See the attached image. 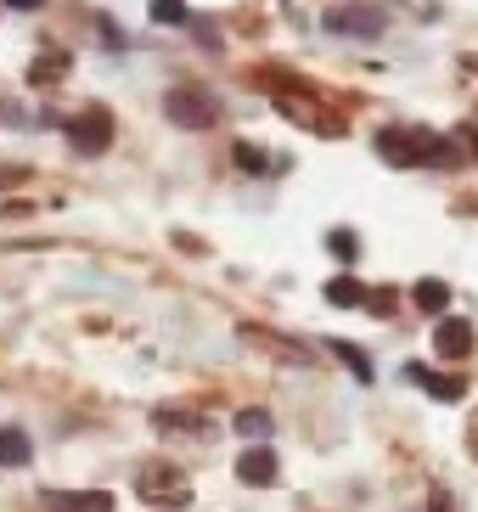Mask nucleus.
Listing matches in <instances>:
<instances>
[{"label":"nucleus","mask_w":478,"mask_h":512,"mask_svg":"<svg viewBox=\"0 0 478 512\" xmlns=\"http://www.w3.org/2000/svg\"><path fill=\"white\" fill-rule=\"evenodd\" d=\"M377 152H383V164H394V169L456 164V152H450V141H445V136H428V130H405V124H389V130H377Z\"/></svg>","instance_id":"obj_1"},{"label":"nucleus","mask_w":478,"mask_h":512,"mask_svg":"<svg viewBox=\"0 0 478 512\" xmlns=\"http://www.w3.org/2000/svg\"><path fill=\"white\" fill-rule=\"evenodd\" d=\"M135 490H141V501H152V507H186V501H192L186 473L169 467V462H147L135 473Z\"/></svg>","instance_id":"obj_2"},{"label":"nucleus","mask_w":478,"mask_h":512,"mask_svg":"<svg viewBox=\"0 0 478 512\" xmlns=\"http://www.w3.org/2000/svg\"><path fill=\"white\" fill-rule=\"evenodd\" d=\"M68 147L85 152V158L107 152L113 147V113H107V107H85V113H74V119H68Z\"/></svg>","instance_id":"obj_3"},{"label":"nucleus","mask_w":478,"mask_h":512,"mask_svg":"<svg viewBox=\"0 0 478 512\" xmlns=\"http://www.w3.org/2000/svg\"><path fill=\"white\" fill-rule=\"evenodd\" d=\"M164 113L180 124V130H209L214 124V102L203 91H192V85H175V91L164 96Z\"/></svg>","instance_id":"obj_4"},{"label":"nucleus","mask_w":478,"mask_h":512,"mask_svg":"<svg viewBox=\"0 0 478 512\" xmlns=\"http://www.w3.org/2000/svg\"><path fill=\"white\" fill-rule=\"evenodd\" d=\"M327 29L332 34H366V40H377V34H383V12H377V6H344V12H327Z\"/></svg>","instance_id":"obj_5"},{"label":"nucleus","mask_w":478,"mask_h":512,"mask_svg":"<svg viewBox=\"0 0 478 512\" xmlns=\"http://www.w3.org/2000/svg\"><path fill=\"white\" fill-rule=\"evenodd\" d=\"M276 473H282V462H276V451L270 445H254V451L237 456V479L254 484V490H265V484H276Z\"/></svg>","instance_id":"obj_6"},{"label":"nucleus","mask_w":478,"mask_h":512,"mask_svg":"<svg viewBox=\"0 0 478 512\" xmlns=\"http://www.w3.org/2000/svg\"><path fill=\"white\" fill-rule=\"evenodd\" d=\"M282 113L293 124H304V130H321V136H338L344 130V119H327L321 102H310V96H282Z\"/></svg>","instance_id":"obj_7"},{"label":"nucleus","mask_w":478,"mask_h":512,"mask_svg":"<svg viewBox=\"0 0 478 512\" xmlns=\"http://www.w3.org/2000/svg\"><path fill=\"white\" fill-rule=\"evenodd\" d=\"M434 349L445 355V361H462L467 349H473V327H467L462 316H439V327H434Z\"/></svg>","instance_id":"obj_8"},{"label":"nucleus","mask_w":478,"mask_h":512,"mask_svg":"<svg viewBox=\"0 0 478 512\" xmlns=\"http://www.w3.org/2000/svg\"><path fill=\"white\" fill-rule=\"evenodd\" d=\"M45 507L51 512H113V496L107 490H51Z\"/></svg>","instance_id":"obj_9"},{"label":"nucleus","mask_w":478,"mask_h":512,"mask_svg":"<svg viewBox=\"0 0 478 512\" xmlns=\"http://www.w3.org/2000/svg\"><path fill=\"white\" fill-rule=\"evenodd\" d=\"M405 377L422 383L434 400H462V394H467V377H445V372H428V366H405Z\"/></svg>","instance_id":"obj_10"},{"label":"nucleus","mask_w":478,"mask_h":512,"mask_svg":"<svg viewBox=\"0 0 478 512\" xmlns=\"http://www.w3.org/2000/svg\"><path fill=\"white\" fill-rule=\"evenodd\" d=\"M29 456H34V445L23 428H0V467H29Z\"/></svg>","instance_id":"obj_11"},{"label":"nucleus","mask_w":478,"mask_h":512,"mask_svg":"<svg viewBox=\"0 0 478 512\" xmlns=\"http://www.w3.org/2000/svg\"><path fill=\"white\" fill-rule=\"evenodd\" d=\"M411 299H417V310H428V316H445V310H450V287L439 282V276H428V282H417Z\"/></svg>","instance_id":"obj_12"},{"label":"nucleus","mask_w":478,"mask_h":512,"mask_svg":"<svg viewBox=\"0 0 478 512\" xmlns=\"http://www.w3.org/2000/svg\"><path fill=\"white\" fill-rule=\"evenodd\" d=\"M327 304H338V310H360V304H366V287H360L355 276H332V282H327Z\"/></svg>","instance_id":"obj_13"},{"label":"nucleus","mask_w":478,"mask_h":512,"mask_svg":"<svg viewBox=\"0 0 478 512\" xmlns=\"http://www.w3.org/2000/svg\"><path fill=\"white\" fill-rule=\"evenodd\" d=\"M242 332H248V344H259V349H270V355H282V361H310V355H304V349L299 344H287V338H276V332H259V327H242Z\"/></svg>","instance_id":"obj_14"},{"label":"nucleus","mask_w":478,"mask_h":512,"mask_svg":"<svg viewBox=\"0 0 478 512\" xmlns=\"http://www.w3.org/2000/svg\"><path fill=\"white\" fill-rule=\"evenodd\" d=\"M332 355H338V361L349 366V372L360 377V383H372V355H366V349H355V344H344V338H332Z\"/></svg>","instance_id":"obj_15"},{"label":"nucleus","mask_w":478,"mask_h":512,"mask_svg":"<svg viewBox=\"0 0 478 512\" xmlns=\"http://www.w3.org/2000/svg\"><path fill=\"white\" fill-rule=\"evenodd\" d=\"M231 428H237L242 439H265L270 434V411H259V406L254 411H237V422H231Z\"/></svg>","instance_id":"obj_16"},{"label":"nucleus","mask_w":478,"mask_h":512,"mask_svg":"<svg viewBox=\"0 0 478 512\" xmlns=\"http://www.w3.org/2000/svg\"><path fill=\"white\" fill-rule=\"evenodd\" d=\"M68 74V57L62 51H45L40 62H34V85H51V79H62Z\"/></svg>","instance_id":"obj_17"},{"label":"nucleus","mask_w":478,"mask_h":512,"mask_svg":"<svg viewBox=\"0 0 478 512\" xmlns=\"http://www.w3.org/2000/svg\"><path fill=\"white\" fill-rule=\"evenodd\" d=\"M186 0H152V23H164V29H175V23H186Z\"/></svg>","instance_id":"obj_18"},{"label":"nucleus","mask_w":478,"mask_h":512,"mask_svg":"<svg viewBox=\"0 0 478 512\" xmlns=\"http://www.w3.org/2000/svg\"><path fill=\"white\" fill-rule=\"evenodd\" d=\"M158 428H169V434H175V428H186V434H209V422H197V417H186V411H158Z\"/></svg>","instance_id":"obj_19"},{"label":"nucleus","mask_w":478,"mask_h":512,"mask_svg":"<svg viewBox=\"0 0 478 512\" xmlns=\"http://www.w3.org/2000/svg\"><path fill=\"white\" fill-rule=\"evenodd\" d=\"M327 248H332V254H338V259H344V265H349V259L360 254V237H355V231H349V226H338V231H332V237H327Z\"/></svg>","instance_id":"obj_20"},{"label":"nucleus","mask_w":478,"mask_h":512,"mask_svg":"<svg viewBox=\"0 0 478 512\" xmlns=\"http://www.w3.org/2000/svg\"><path fill=\"white\" fill-rule=\"evenodd\" d=\"M231 152H237V169H248V175H265V152H259V147H248V141H237V147H231Z\"/></svg>","instance_id":"obj_21"},{"label":"nucleus","mask_w":478,"mask_h":512,"mask_svg":"<svg viewBox=\"0 0 478 512\" xmlns=\"http://www.w3.org/2000/svg\"><path fill=\"white\" fill-rule=\"evenodd\" d=\"M366 304H372L377 316H389V310H394V293H389V287H377V293H366Z\"/></svg>","instance_id":"obj_22"},{"label":"nucleus","mask_w":478,"mask_h":512,"mask_svg":"<svg viewBox=\"0 0 478 512\" xmlns=\"http://www.w3.org/2000/svg\"><path fill=\"white\" fill-rule=\"evenodd\" d=\"M96 34H102L107 46H124V34H119V29H113V23H107V17H102V23H96Z\"/></svg>","instance_id":"obj_23"},{"label":"nucleus","mask_w":478,"mask_h":512,"mask_svg":"<svg viewBox=\"0 0 478 512\" xmlns=\"http://www.w3.org/2000/svg\"><path fill=\"white\" fill-rule=\"evenodd\" d=\"M428 512H456L450 507V490H434V496H428Z\"/></svg>","instance_id":"obj_24"},{"label":"nucleus","mask_w":478,"mask_h":512,"mask_svg":"<svg viewBox=\"0 0 478 512\" xmlns=\"http://www.w3.org/2000/svg\"><path fill=\"white\" fill-rule=\"evenodd\" d=\"M6 6H40V0H6Z\"/></svg>","instance_id":"obj_25"}]
</instances>
